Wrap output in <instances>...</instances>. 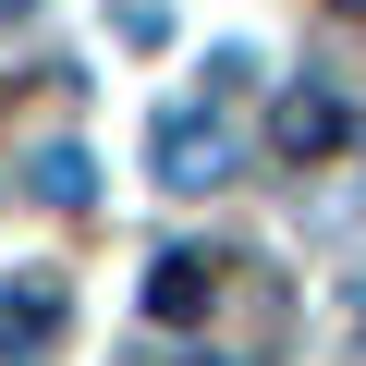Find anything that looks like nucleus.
Returning a JSON list of instances; mask_svg holds the SVG:
<instances>
[{
  "mask_svg": "<svg viewBox=\"0 0 366 366\" xmlns=\"http://www.w3.org/2000/svg\"><path fill=\"white\" fill-rule=\"evenodd\" d=\"M171 366H220V354H171Z\"/></svg>",
  "mask_w": 366,
  "mask_h": 366,
  "instance_id": "obj_6",
  "label": "nucleus"
},
{
  "mask_svg": "<svg viewBox=\"0 0 366 366\" xmlns=\"http://www.w3.org/2000/svg\"><path fill=\"white\" fill-rule=\"evenodd\" d=\"M147 171L171 183V196H220V183H232V134H220V110H208V98L147 110Z\"/></svg>",
  "mask_w": 366,
  "mask_h": 366,
  "instance_id": "obj_1",
  "label": "nucleus"
},
{
  "mask_svg": "<svg viewBox=\"0 0 366 366\" xmlns=\"http://www.w3.org/2000/svg\"><path fill=\"white\" fill-rule=\"evenodd\" d=\"M61 317H74L61 269H13V281H0V354H37V342H49Z\"/></svg>",
  "mask_w": 366,
  "mask_h": 366,
  "instance_id": "obj_4",
  "label": "nucleus"
},
{
  "mask_svg": "<svg viewBox=\"0 0 366 366\" xmlns=\"http://www.w3.org/2000/svg\"><path fill=\"white\" fill-rule=\"evenodd\" d=\"M269 147H281V159H330V147H354V98H330V86H281V98H269Z\"/></svg>",
  "mask_w": 366,
  "mask_h": 366,
  "instance_id": "obj_2",
  "label": "nucleus"
},
{
  "mask_svg": "<svg viewBox=\"0 0 366 366\" xmlns=\"http://www.w3.org/2000/svg\"><path fill=\"white\" fill-rule=\"evenodd\" d=\"M208 293H220V257H208V244H171V257H147V317L196 330V317H208Z\"/></svg>",
  "mask_w": 366,
  "mask_h": 366,
  "instance_id": "obj_3",
  "label": "nucleus"
},
{
  "mask_svg": "<svg viewBox=\"0 0 366 366\" xmlns=\"http://www.w3.org/2000/svg\"><path fill=\"white\" fill-rule=\"evenodd\" d=\"M25 183H37L49 208H86V196H98V159H86V147L61 134V147H37V159H25Z\"/></svg>",
  "mask_w": 366,
  "mask_h": 366,
  "instance_id": "obj_5",
  "label": "nucleus"
}]
</instances>
